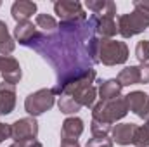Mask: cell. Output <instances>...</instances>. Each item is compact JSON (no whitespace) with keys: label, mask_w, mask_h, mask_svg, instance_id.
Returning <instances> with one entry per match:
<instances>
[{"label":"cell","mask_w":149,"mask_h":147,"mask_svg":"<svg viewBox=\"0 0 149 147\" xmlns=\"http://www.w3.org/2000/svg\"><path fill=\"white\" fill-rule=\"evenodd\" d=\"M128 112V106L125 101V95H120L116 99L109 101H99L94 107H92V119L99 121V123H106L113 125L120 119H123Z\"/></svg>","instance_id":"obj_1"},{"label":"cell","mask_w":149,"mask_h":147,"mask_svg":"<svg viewBox=\"0 0 149 147\" xmlns=\"http://www.w3.org/2000/svg\"><path fill=\"white\" fill-rule=\"evenodd\" d=\"M97 59L104 66L125 64L128 59V47L125 42H118L113 38H102V40H99Z\"/></svg>","instance_id":"obj_2"},{"label":"cell","mask_w":149,"mask_h":147,"mask_svg":"<svg viewBox=\"0 0 149 147\" xmlns=\"http://www.w3.org/2000/svg\"><path fill=\"white\" fill-rule=\"evenodd\" d=\"M149 28V10L134 9L118 17V33L123 38H132Z\"/></svg>","instance_id":"obj_3"},{"label":"cell","mask_w":149,"mask_h":147,"mask_svg":"<svg viewBox=\"0 0 149 147\" xmlns=\"http://www.w3.org/2000/svg\"><path fill=\"white\" fill-rule=\"evenodd\" d=\"M54 104H56V94L52 92V88H40L26 97L24 109L30 116L37 118L40 114L50 111L54 107Z\"/></svg>","instance_id":"obj_4"},{"label":"cell","mask_w":149,"mask_h":147,"mask_svg":"<svg viewBox=\"0 0 149 147\" xmlns=\"http://www.w3.org/2000/svg\"><path fill=\"white\" fill-rule=\"evenodd\" d=\"M54 12L61 19V23H83L87 21V14L80 2L76 0H59L54 3Z\"/></svg>","instance_id":"obj_5"},{"label":"cell","mask_w":149,"mask_h":147,"mask_svg":"<svg viewBox=\"0 0 149 147\" xmlns=\"http://www.w3.org/2000/svg\"><path fill=\"white\" fill-rule=\"evenodd\" d=\"M10 130H12V140L16 144L26 142V140H35L38 135V123L33 116L21 118L10 125Z\"/></svg>","instance_id":"obj_6"},{"label":"cell","mask_w":149,"mask_h":147,"mask_svg":"<svg viewBox=\"0 0 149 147\" xmlns=\"http://www.w3.org/2000/svg\"><path fill=\"white\" fill-rule=\"evenodd\" d=\"M125 101H127V106H128L130 112H134L135 116H139L142 119L149 118V95L146 92L134 90L128 95H125Z\"/></svg>","instance_id":"obj_7"},{"label":"cell","mask_w":149,"mask_h":147,"mask_svg":"<svg viewBox=\"0 0 149 147\" xmlns=\"http://www.w3.org/2000/svg\"><path fill=\"white\" fill-rule=\"evenodd\" d=\"M0 74L5 83H10V85L19 83L23 71H21L17 59L12 55H0Z\"/></svg>","instance_id":"obj_8"},{"label":"cell","mask_w":149,"mask_h":147,"mask_svg":"<svg viewBox=\"0 0 149 147\" xmlns=\"http://www.w3.org/2000/svg\"><path fill=\"white\" fill-rule=\"evenodd\" d=\"M90 23L94 24L95 33L101 35L102 38H113L118 33V23H116L114 16H109V14L95 16V14H92L90 16Z\"/></svg>","instance_id":"obj_9"},{"label":"cell","mask_w":149,"mask_h":147,"mask_svg":"<svg viewBox=\"0 0 149 147\" xmlns=\"http://www.w3.org/2000/svg\"><path fill=\"white\" fill-rule=\"evenodd\" d=\"M16 107V85L0 83V116L10 114Z\"/></svg>","instance_id":"obj_10"},{"label":"cell","mask_w":149,"mask_h":147,"mask_svg":"<svg viewBox=\"0 0 149 147\" xmlns=\"http://www.w3.org/2000/svg\"><path fill=\"white\" fill-rule=\"evenodd\" d=\"M135 130H137V125L134 123H120L113 126V142H116L118 146H130L134 142Z\"/></svg>","instance_id":"obj_11"},{"label":"cell","mask_w":149,"mask_h":147,"mask_svg":"<svg viewBox=\"0 0 149 147\" xmlns=\"http://www.w3.org/2000/svg\"><path fill=\"white\" fill-rule=\"evenodd\" d=\"M37 12V3L30 0H16L10 7V14L16 23L30 21V17Z\"/></svg>","instance_id":"obj_12"},{"label":"cell","mask_w":149,"mask_h":147,"mask_svg":"<svg viewBox=\"0 0 149 147\" xmlns=\"http://www.w3.org/2000/svg\"><path fill=\"white\" fill-rule=\"evenodd\" d=\"M81 133H83V121L78 116H70L63 121L61 140H78Z\"/></svg>","instance_id":"obj_13"},{"label":"cell","mask_w":149,"mask_h":147,"mask_svg":"<svg viewBox=\"0 0 149 147\" xmlns=\"http://www.w3.org/2000/svg\"><path fill=\"white\" fill-rule=\"evenodd\" d=\"M70 97H73L74 101L80 104V106H85V107H94L95 106V97H97V88L94 85H88V87H81L78 88L76 92H73Z\"/></svg>","instance_id":"obj_14"},{"label":"cell","mask_w":149,"mask_h":147,"mask_svg":"<svg viewBox=\"0 0 149 147\" xmlns=\"http://www.w3.org/2000/svg\"><path fill=\"white\" fill-rule=\"evenodd\" d=\"M37 35V28L31 21H23L17 23L14 28V38L21 43V45H28Z\"/></svg>","instance_id":"obj_15"},{"label":"cell","mask_w":149,"mask_h":147,"mask_svg":"<svg viewBox=\"0 0 149 147\" xmlns=\"http://www.w3.org/2000/svg\"><path fill=\"white\" fill-rule=\"evenodd\" d=\"M121 85L118 83L116 78H109V80H104L101 85H99V95H101V101H109V99H116L121 95Z\"/></svg>","instance_id":"obj_16"},{"label":"cell","mask_w":149,"mask_h":147,"mask_svg":"<svg viewBox=\"0 0 149 147\" xmlns=\"http://www.w3.org/2000/svg\"><path fill=\"white\" fill-rule=\"evenodd\" d=\"M118 83L121 87H130V85H139L141 83V69L139 66H127L118 73Z\"/></svg>","instance_id":"obj_17"},{"label":"cell","mask_w":149,"mask_h":147,"mask_svg":"<svg viewBox=\"0 0 149 147\" xmlns=\"http://www.w3.org/2000/svg\"><path fill=\"white\" fill-rule=\"evenodd\" d=\"M85 5H87L95 16H101V14L116 16V3L111 2V0H87Z\"/></svg>","instance_id":"obj_18"},{"label":"cell","mask_w":149,"mask_h":147,"mask_svg":"<svg viewBox=\"0 0 149 147\" xmlns=\"http://www.w3.org/2000/svg\"><path fill=\"white\" fill-rule=\"evenodd\" d=\"M16 49V42L14 38L10 37L9 30H7V24L3 21H0V54L2 55H9L12 54Z\"/></svg>","instance_id":"obj_19"},{"label":"cell","mask_w":149,"mask_h":147,"mask_svg":"<svg viewBox=\"0 0 149 147\" xmlns=\"http://www.w3.org/2000/svg\"><path fill=\"white\" fill-rule=\"evenodd\" d=\"M57 106H59V111L63 114H76L80 111V107H81L73 97H70V95H61Z\"/></svg>","instance_id":"obj_20"},{"label":"cell","mask_w":149,"mask_h":147,"mask_svg":"<svg viewBox=\"0 0 149 147\" xmlns=\"http://www.w3.org/2000/svg\"><path fill=\"white\" fill-rule=\"evenodd\" d=\"M132 144H135L137 147H149V119H146L142 126H137Z\"/></svg>","instance_id":"obj_21"},{"label":"cell","mask_w":149,"mask_h":147,"mask_svg":"<svg viewBox=\"0 0 149 147\" xmlns=\"http://www.w3.org/2000/svg\"><path fill=\"white\" fill-rule=\"evenodd\" d=\"M35 23H37L38 28H42L43 31H54L57 28V21L50 14H38Z\"/></svg>","instance_id":"obj_22"},{"label":"cell","mask_w":149,"mask_h":147,"mask_svg":"<svg viewBox=\"0 0 149 147\" xmlns=\"http://www.w3.org/2000/svg\"><path fill=\"white\" fill-rule=\"evenodd\" d=\"M135 57L141 64L149 62V42L148 40H141L135 47Z\"/></svg>","instance_id":"obj_23"},{"label":"cell","mask_w":149,"mask_h":147,"mask_svg":"<svg viewBox=\"0 0 149 147\" xmlns=\"http://www.w3.org/2000/svg\"><path fill=\"white\" fill-rule=\"evenodd\" d=\"M85 147H113V139L108 135H92V139L87 140Z\"/></svg>","instance_id":"obj_24"},{"label":"cell","mask_w":149,"mask_h":147,"mask_svg":"<svg viewBox=\"0 0 149 147\" xmlns=\"http://www.w3.org/2000/svg\"><path fill=\"white\" fill-rule=\"evenodd\" d=\"M111 130H113L111 125L99 123V121H94V119H92V123H90V132H92V135H108Z\"/></svg>","instance_id":"obj_25"},{"label":"cell","mask_w":149,"mask_h":147,"mask_svg":"<svg viewBox=\"0 0 149 147\" xmlns=\"http://www.w3.org/2000/svg\"><path fill=\"white\" fill-rule=\"evenodd\" d=\"M7 139H12V130H10V125L7 123H0V144Z\"/></svg>","instance_id":"obj_26"},{"label":"cell","mask_w":149,"mask_h":147,"mask_svg":"<svg viewBox=\"0 0 149 147\" xmlns=\"http://www.w3.org/2000/svg\"><path fill=\"white\" fill-rule=\"evenodd\" d=\"M139 69H141V83H142V85L149 83V62L141 64Z\"/></svg>","instance_id":"obj_27"},{"label":"cell","mask_w":149,"mask_h":147,"mask_svg":"<svg viewBox=\"0 0 149 147\" xmlns=\"http://www.w3.org/2000/svg\"><path fill=\"white\" fill-rule=\"evenodd\" d=\"M14 144H16V142H14ZM17 146H19V147H43L37 140V139H35V140H26V142H21V144H17Z\"/></svg>","instance_id":"obj_28"},{"label":"cell","mask_w":149,"mask_h":147,"mask_svg":"<svg viewBox=\"0 0 149 147\" xmlns=\"http://www.w3.org/2000/svg\"><path fill=\"white\" fill-rule=\"evenodd\" d=\"M61 147H80L78 140H61Z\"/></svg>","instance_id":"obj_29"},{"label":"cell","mask_w":149,"mask_h":147,"mask_svg":"<svg viewBox=\"0 0 149 147\" xmlns=\"http://www.w3.org/2000/svg\"><path fill=\"white\" fill-rule=\"evenodd\" d=\"M9 147H19V146L17 144H12V146H9Z\"/></svg>","instance_id":"obj_30"},{"label":"cell","mask_w":149,"mask_h":147,"mask_svg":"<svg viewBox=\"0 0 149 147\" xmlns=\"http://www.w3.org/2000/svg\"><path fill=\"white\" fill-rule=\"evenodd\" d=\"M0 5H2V2H0Z\"/></svg>","instance_id":"obj_31"},{"label":"cell","mask_w":149,"mask_h":147,"mask_svg":"<svg viewBox=\"0 0 149 147\" xmlns=\"http://www.w3.org/2000/svg\"><path fill=\"white\" fill-rule=\"evenodd\" d=\"M148 119H149V118H148Z\"/></svg>","instance_id":"obj_32"}]
</instances>
